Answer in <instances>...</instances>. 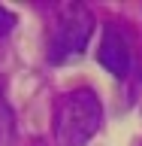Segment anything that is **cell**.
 <instances>
[{
    "instance_id": "277c9868",
    "label": "cell",
    "mask_w": 142,
    "mask_h": 146,
    "mask_svg": "<svg viewBox=\"0 0 142 146\" xmlns=\"http://www.w3.org/2000/svg\"><path fill=\"white\" fill-rule=\"evenodd\" d=\"M12 25H15V15H12L9 9L0 6V36H6L9 31H12Z\"/></svg>"
},
{
    "instance_id": "7a4b0ae2",
    "label": "cell",
    "mask_w": 142,
    "mask_h": 146,
    "mask_svg": "<svg viewBox=\"0 0 142 146\" xmlns=\"http://www.w3.org/2000/svg\"><path fill=\"white\" fill-rule=\"evenodd\" d=\"M91 34H94V15L85 6H67L54 25L52 43H48V61L52 64L79 61L88 49Z\"/></svg>"
},
{
    "instance_id": "6da1fadb",
    "label": "cell",
    "mask_w": 142,
    "mask_h": 146,
    "mask_svg": "<svg viewBox=\"0 0 142 146\" xmlns=\"http://www.w3.org/2000/svg\"><path fill=\"white\" fill-rule=\"evenodd\" d=\"M103 104L91 88H76L63 94L54 113V140L58 146H88V140L100 131Z\"/></svg>"
},
{
    "instance_id": "3957f363",
    "label": "cell",
    "mask_w": 142,
    "mask_h": 146,
    "mask_svg": "<svg viewBox=\"0 0 142 146\" xmlns=\"http://www.w3.org/2000/svg\"><path fill=\"white\" fill-rule=\"evenodd\" d=\"M97 61L100 67L118 79H124L127 73H130V61H133V55H130V43H127V36L118 31L115 25H106L103 27V36H100V49H97Z\"/></svg>"
}]
</instances>
